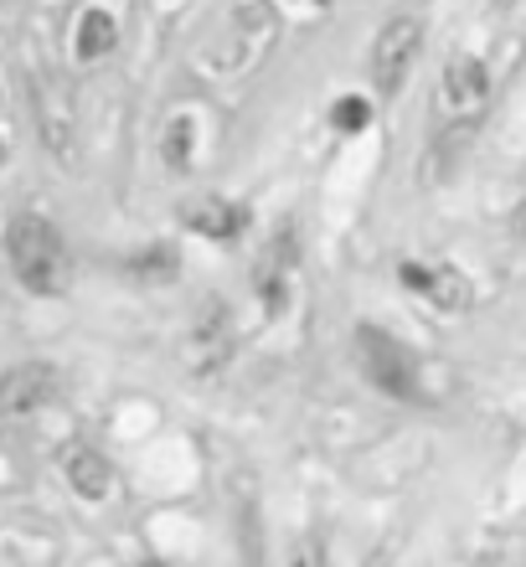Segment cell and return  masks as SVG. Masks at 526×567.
<instances>
[{"label":"cell","instance_id":"obj_1","mask_svg":"<svg viewBox=\"0 0 526 567\" xmlns=\"http://www.w3.org/2000/svg\"><path fill=\"white\" fill-rule=\"evenodd\" d=\"M6 258H11V274L21 279V289L42 299H58L68 295V284H73V258H68V243L62 233L47 217H11L6 227Z\"/></svg>","mask_w":526,"mask_h":567},{"label":"cell","instance_id":"obj_2","mask_svg":"<svg viewBox=\"0 0 526 567\" xmlns=\"http://www.w3.org/2000/svg\"><path fill=\"white\" fill-rule=\"evenodd\" d=\"M27 99H31V124L47 155L58 165H78V109L73 93L52 68H31L27 73Z\"/></svg>","mask_w":526,"mask_h":567},{"label":"cell","instance_id":"obj_3","mask_svg":"<svg viewBox=\"0 0 526 567\" xmlns=\"http://www.w3.org/2000/svg\"><path fill=\"white\" fill-rule=\"evenodd\" d=\"M274 37H279V21H274L269 6H264V0L243 6V11L233 16V27L223 31V42L212 47V73L238 78V73H248V68H258V62L269 58Z\"/></svg>","mask_w":526,"mask_h":567},{"label":"cell","instance_id":"obj_4","mask_svg":"<svg viewBox=\"0 0 526 567\" xmlns=\"http://www.w3.org/2000/svg\"><path fill=\"white\" fill-rule=\"evenodd\" d=\"M357 357H361V372H367V382H372L377 392L403 398V403H413V398H419V367H413V357L392 341L388 330L361 326L357 330Z\"/></svg>","mask_w":526,"mask_h":567},{"label":"cell","instance_id":"obj_5","mask_svg":"<svg viewBox=\"0 0 526 567\" xmlns=\"http://www.w3.org/2000/svg\"><path fill=\"white\" fill-rule=\"evenodd\" d=\"M491 104V73L481 58H450L439 73V120H450L454 130L475 124Z\"/></svg>","mask_w":526,"mask_h":567},{"label":"cell","instance_id":"obj_6","mask_svg":"<svg viewBox=\"0 0 526 567\" xmlns=\"http://www.w3.org/2000/svg\"><path fill=\"white\" fill-rule=\"evenodd\" d=\"M419 52H423V21L419 16H392L388 27L377 31V42H372V83H377V93L403 89V78H408V68L419 62Z\"/></svg>","mask_w":526,"mask_h":567},{"label":"cell","instance_id":"obj_7","mask_svg":"<svg viewBox=\"0 0 526 567\" xmlns=\"http://www.w3.org/2000/svg\"><path fill=\"white\" fill-rule=\"evenodd\" d=\"M233 351H238L233 310H227L223 299H212L207 310H202V320L192 326V336H186V367H192L196 377H212L233 361Z\"/></svg>","mask_w":526,"mask_h":567},{"label":"cell","instance_id":"obj_8","mask_svg":"<svg viewBox=\"0 0 526 567\" xmlns=\"http://www.w3.org/2000/svg\"><path fill=\"white\" fill-rule=\"evenodd\" d=\"M62 377L52 361H21L11 372H0V419L16 423V419H31L37 408H47L58 398Z\"/></svg>","mask_w":526,"mask_h":567},{"label":"cell","instance_id":"obj_9","mask_svg":"<svg viewBox=\"0 0 526 567\" xmlns=\"http://www.w3.org/2000/svg\"><path fill=\"white\" fill-rule=\"evenodd\" d=\"M398 279H403L413 295L429 299L434 310H444V315H465L470 299H475L470 279L460 269H450V264H403V269H398Z\"/></svg>","mask_w":526,"mask_h":567},{"label":"cell","instance_id":"obj_10","mask_svg":"<svg viewBox=\"0 0 526 567\" xmlns=\"http://www.w3.org/2000/svg\"><path fill=\"white\" fill-rule=\"evenodd\" d=\"M289 269H295V238L289 233H279V238L264 248V258H258V299H264V310L279 315L289 305Z\"/></svg>","mask_w":526,"mask_h":567},{"label":"cell","instance_id":"obj_11","mask_svg":"<svg viewBox=\"0 0 526 567\" xmlns=\"http://www.w3.org/2000/svg\"><path fill=\"white\" fill-rule=\"evenodd\" d=\"M62 475H68V485H73L83 501H104V495L114 491V464H109L104 449H93V444L68 449V454H62Z\"/></svg>","mask_w":526,"mask_h":567},{"label":"cell","instance_id":"obj_12","mask_svg":"<svg viewBox=\"0 0 526 567\" xmlns=\"http://www.w3.org/2000/svg\"><path fill=\"white\" fill-rule=\"evenodd\" d=\"M181 223L212 243H233L248 227V207L227 202V196H202V202H192V207L181 212Z\"/></svg>","mask_w":526,"mask_h":567},{"label":"cell","instance_id":"obj_13","mask_svg":"<svg viewBox=\"0 0 526 567\" xmlns=\"http://www.w3.org/2000/svg\"><path fill=\"white\" fill-rule=\"evenodd\" d=\"M120 47V21L109 11H83L73 31V58L78 62H104Z\"/></svg>","mask_w":526,"mask_h":567},{"label":"cell","instance_id":"obj_14","mask_svg":"<svg viewBox=\"0 0 526 567\" xmlns=\"http://www.w3.org/2000/svg\"><path fill=\"white\" fill-rule=\"evenodd\" d=\"M124 274L140 284H161V279H176L181 274V254L171 248V243H155V248H140L130 264H124Z\"/></svg>","mask_w":526,"mask_h":567},{"label":"cell","instance_id":"obj_15","mask_svg":"<svg viewBox=\"0 0 526 567\" xmlns=\"http://www.w3.org/2000/svg\"><path fill=\"white\" fill-rule=\"evenodd\" d=\"M331 124L341 130V135H357V130H367V124H372V104H367L361 93H347V99H336Z\"/></svg>","mask_w":526,"mask_h":567},{"label":"cell","instance_id":"obj_16","mask_svg":"<svg viewBox=\"0 0 526 567\" xmlns=\"http://www.w3.org/2000/svg\"><path fill=\"white\" fill-rule=\"evenodd\" d=\"M166 161L176 165H186L192 161V120H171V135H166Z\"/></svg>","mask_w":526,"mask_h":567},{"label":"cell","instance_id":"obj_17","mask_svg":"<svg viewBox=\"0 0 526 567\" xmlns=\"http://www.w3.org/2000/svg\"><path fill=\"white\" fill-rule=\"evenodd\" d=\"M289 567H326V547L316 537L295 542V553H289Z\"/></svg>","mask_w":526,"mask_h":567},{"label":"cell","instance_id":"obj_18","mask_svg":"<svg viewBox=\"0 0 526 567\" xmlns=\"http://www.w3.org/2000/svg\"><path fill=\"white\" fill-rule=\"evenodd\" d=\"M11 161V120H6V99H0V165Z\"/></svg>","mask_w":526,"mask_h":567},{"label":"cell","instance_id":"obj_19","mask_svg":"<svg viewBox=\"0 0 526 567\" xmlns=\"http://www.w3.org/2000/svg\"><path fill=\"white\" fill-rule=\"evenodd\" d=\"M512 227H516V238H522V243H526V207H522V212H516V223H512Z\"/></svg>","mask_w":526,"mask_h":567},{"label":"cell","instance_id":"obj_20","mask_svg":"<svg viewBox=\"0 0 526 567\" xmlns=\"http://www.w3.org/2000/svg\"><path fill=\"white\" fill-rule=\"evenodd\" d=\"M496 6H512V0H496Z\"/></svg>","mask_w":526,"mask_h":567}]
</instances>
